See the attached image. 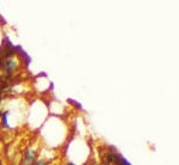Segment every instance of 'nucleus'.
I'll return each instance as SVG.
<instances>
[{
	"mask_svg": "<svg viewBox=\"0 0 179 165\" xmlns=\"http://www.w3.org/2000/svg\"><path fill=\"white\" fill-rule=\"evenodd\" d=\"M37 165H44V163H43V162H38V163H37Z\"/></svg>",
	"mask_w": 179,
	"mask_h": 165,
	"instance_id": "2",
	"label": "nucleus"
},
{
	"mask_svg": "<svg viewBox=\"0 0 179 165\" xmlns=\"http://www.w3.org/2000/svg\"><path fill=\"white\" fill-rule=\"evenodd\" d=\"M116 163L118 165H130L127 160H125V159H123L122 157H119V159H117L116 158Z\"/></svg>",
	"mask_w": 179,
	"mask_h": 165,
	"instance_id": "1",
	"label": "nucleus"
}]
</instances>
